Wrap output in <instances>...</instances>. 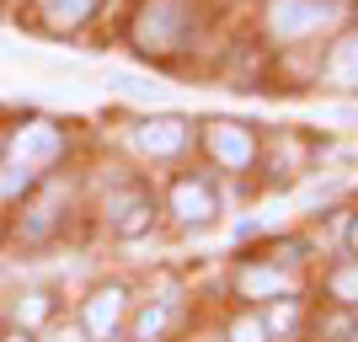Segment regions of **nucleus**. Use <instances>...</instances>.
<instances>
[{"instance_id":"f257e3e1","label":"nucleus","mask_w":358,"mask_h":342,"mask_svg":"<svg viewBox=\"0 0 358 342\" xmlns=\"http://www.w3.org/2000/svg\"><path fill=\"white\" fill-rule=\"evenodd\" d=\"M187 38H193V6H187V0H145V6H139L134 43L145 48V54L166 59V54L187 48Z\"/></svg>"},{"instance_id":"f03ea898","label":"nucleus","mask_w":358,"mask_h":342,"mask_svg":"<svg viewBox=\"0 0 358 342\" xmlns=\"http://www.w3.org/2000/svg\"><path fill=\"white\" fill-rule=\"evenodd\" d=\"M337 16H343V0H273L268 27H273V38L294 43V38H310V32L331 27Z\"/></svg>"},{"instance_id":"7ed1b4c3","label":"nucleus","mask_w":358,"mask_h":342,"mask_svg":"<svg viewBox=\"0 0 358 342\" xmlns=\"http://www.w3.org/2000/svg\"><path fill=\"white\" fill-rule=\"evenodd\" d=\"M64 134L54 129L48 118H27L22 129L11 134V166H27V171H43V166L59 161Z\"/></svg>"},{"instance_id":"20e7f679","label":"nucleus","mask_w":358,"mask_h":342,"mask_svg":"<svg viewBox=\"0 0 358 342\" xmlns=\"http://www.w3.org/2000/svg\"><path fill=\"white\" fill-rule=\"evenodd\" d=\"M203 145H209V155L220 166H230V171H246V166L257 161V139L246 123H209L203 129Z\"/></svg>"},{"instance_id":"39448f33","label":"nucleus","mask_w":358,"mask_h":342,"mask_svg":"<svg viewBox=\"0 0 358 342\" xmlns=\"http://www.w3.org/2000/svg\"><path fill=\"white\" fill-rule=\"evenodd\" d=\"M134 145L145 150V155H177L182 145H187V123L177 118V113H161V118H145L134 129Z\"/></svg>"},{"instance_id":"423d86ee","label":"nucleus","mask_w":358,"mask_h":342,"mask_svg":"<svg viewBox=\"0 0 358 342\" xmlns=\"http://www.w3.org/2000/svg\"><path fill=\"white\" fill-rule=\"evenodd\" d=\"M86 337L91 342H113V332H118L123 321V289H96V294L86 299Z\"/></svg>"},{"instance_id":"0eeeda50","label":"nucleus","mask_w":358,"mask_h":342,"mask_svg":"<svg viewBox=\"0 0 358 342\" xmlns=\"http://www.w3.org/2000/svg\"><path fill=\"white\" fill-rule=\"evenodd\" d=\"M171 214H177L182 225H209L214 214H220L209 182H177V187H171Z\"/></svg>"},{"instance_id":"6e6552de","label":"nucleus","mask_w":358,"mask_h":342,"mask_svg":"<svg viewBox=\"0 0 358 342\" xmlns=\"http://www.w3.org/2000/svg\"><path fill=\"white\" fill-rule=\"evenodd\" d=\"M107 214H113V225H118L123 236H139L150 225V198L139 187H118V193L107 198Z\"/></svg>"},{"instance_id":"1a4fd4ad","label":"nucleus","mask_w":358,"mask_h":342,"mask_svg":"<svg viewBox=\"0 0 358 342\" xmlns=\"http://www.w3.org/2000/svg\"><path fill=\"white\" fill-rule=\"evenodd\" d=\"M241 294H252V299L294 294V273H289V268H246V273H241Z\"/></svg>"},{"instance_id":"9d476101","label":"nucleus","mask_w":358,"mask_h":342,"mask_svg":"<svg viewBox=\"0 0 358 342\" xmlns=\"http://www.w3.org/2000/svg\"><path fill=\"white\" fill-rule=\"evenodd\" d=\"M327 80H331V86H343V91H358V32H353V38H343V43L331 48V59H327Z\"/></svg>"},{"instance_id":"9b49d317","label":"nucleus","mask_w":358,"mask_h":342,"mask_svg":"<svg viewBox=\"0 0 358 342\" xmlns=\"http://www.w3.org/2000/svg\"><path fill=\"white\" fill-rule=\"evenodd\" d=\"M91 11H96V0H43V16H48V27H59V32L80 27V22H86Z\"/></svg>"},{"instance_id":"f8f14e48","label":"nucleus","mask_w":358,"mask_h":342,"mask_svg":"<svg viewBox=\"0 0 358 342\" xmlns=\"http://www.w3.org/2000/svg\"><path fill=\"white\" fill-rule=\"evenodd\" d=\"M54 214H59V193H43L38 204L27 208V225H22V236H27V241L48 236V230H54Z\"/></svg>"},{"instance_id":"ddd939ff","label":"nucleus","mask_w":358,"mask_h":342,"mask_svg":"<svg viewBox=\"0 0 358 342\" xmlns=\"http://www.w3.org/2000/svg\"><path fill=\"white\" fill-rule=\"evenodd\" d=\"M166 327H171V299H155V305H145V315L134 321V337L139 342H161Z\"/></svg>"},{"instance_id":"4468645a","label":"nucleus","mask_w":358,"mask_h":342,"mask_svg":"<svg viewBox=\"0 0 358 342\" xmlns=\"http://www.w3.org/2000/svg\"><path fill=\"white\" fill-rule=\"evenodd\" d=\"M32 182H38V171H27V166H11V171L0 177V198H16V193H27Z\"/></svg>"},{"instance_id":"2eb2a0df","label":"nucleus","mask_w":358,"mask_h":342,"mask_svg":"<svg viewBox=\"0 0 358 342\" xmlns=\"http://www.w3.org/2000/svg\"><path fill=\"white\" fill-rule=\"evenodd\" d=\"M331 294L343 299V305H358V268H343L331 278Z\"/></svg>"},{"instance_id":"dca6fc26","label":"nucleus","mask_w":358,"mask_h":342,"mask_svg":"<svg viewBox=\"0 0 358 342\" xmlns=\"http://www.w3.org/2000/svg\"><path fill=\"white\" fill-rule=\"evenodd\" d=\"M268 337V327H262V321H252V315H241L236 327H230V342H262Z\"/></svg>"},{"instance_id":"f3484780","label":"nucleus","mask_w":358,"mask_h":342,"mask_svg":"<svg viewBox=\"0 0 358 342\" xmlns=\"http://www.w3.org/2000/svg\"><path fill=\"white\" fill-rule=\"evenodd\" d=\"M43 315H48V294H27L22 299V327H38Z\"/></svg>"},{"instance_id":"a211bd4d","label":"nucleus","mask_w":358,"mask_h":342,"mask_svg":"<svg viewBox=\"0 0 358 342\" xmlns=\"http://www.w3.org/2000/svg\"><path fill=\"white\" fill-rule=\"evenodd\" d=\"M262 327H268V332H289V327H294V299H284V305H278Z\"/></svg>"},{"instance_id":"6ab92c4d","label":"nucleus","mask_w":358,"mask_h":342,"mask_svg":"<svg viewBox=\"0 0 358 342\" xmlns=\"http://www.w3.org/2000/svg\"><path fill=\"white\" fill-rule=\"evenodd\" d=\"M54 342H80V337H75V332H54Z\"/></svg>"},{"instance_id":"aec40b11","label":"nucleus","mask_w":358,"mask_h":342,"mask_svg":"<svg viewBox=\"0 0 358 342\" xmlns=\"http://www.w3.org/2000/svg\"><path fill=\"white\" fill-rule=\"evenodd\" d=\"M348 241H353V252H358V220H353V230H348Z\"/></svg>"},{"instance_id":"412c9836","label":"nucleus","mask_w":358,"mask_h":342,"mask_svg":"<svg viewBox=\"0 0 358 342\" xmlns=\"http://www.w3.org/2000/svg\"><path fill=\"white\" fill-rule=\"evenodd\" d=\"M6 342H27V332H16V337H6Z\"/></svg>"}]
</instances>
